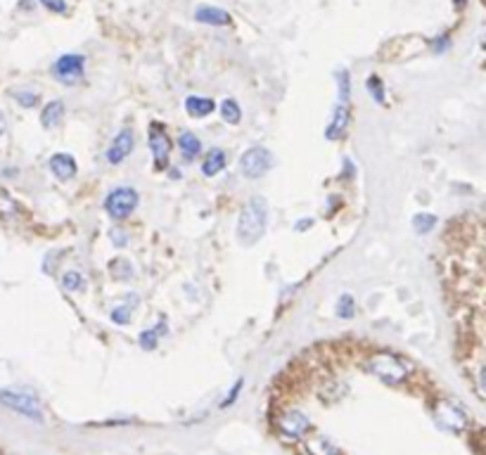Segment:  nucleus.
Listing matches in <instances>:
<instances>
[{
    "mask_svg": "<svg viewBox=\"0 0 486 455\" xmlns=\"http://www.w3.org/2000/svg\"><path fill=\"white\" fill-rule=\"evenodd\" d=\"M50 171H53V176L60 178V181H69V178L76 176V161H74L71 154L60 152L50 159Z\"/></svg>",
    "mask_w": 486,
    "mask_h": 455,
    "instance_id": "obj_10",
    "label": "nucleus"
},
{
    "mask_svg": "<svg viewBox=\"0 0 486 455\" xmlns=\"http://www.w3.org/2000/svg\"><path fill=\"white\" fill-rule=\"evenodd\" d=\"M368 365H370V372H375L385 382H403L410 372L408 365L399 361V358H394L392 354H375L368 361Z\"/></svg>",
    "mask_w": 486,
    "mask_h": 455,
    "instance_id": "obj_2",
    "label": "nucleus"
},
{
    "mask_svg": "<svg viewBox=\"0 0 486 455\" xmlns=\"http://www.w3.org/2000/svg\"><path fill=\"white\" fill-rule=\"evenodd\" d=\"M195 19L202 21V24H211V26H226V24H231V14H228L226 10H221V7H211V5L197 7Z\"/></svg>",
    "mask_w": 486,
    "mask_h": 455,
    "instance_id": "obj_11",
    "label": "nucleus"
},
{
    "mask_svg": "<svg viewBox=\"0 0 486 455\" xmlns=\"http://www.w3.org/2000/svg\"><path fill=\"white\" fill-rule=\"evenodd\" d=\"M150 147H152V154H154V164H157V169H164V164L168 161V152H171V140L164 131H161L159 124L152 126V133H150Z\"/></svg>",
    "mask_w": 486,
    "mask_h": 455,
    "instance_id": "obj_8",
    "label": "nucleus"
},
{
    "mask_svg": "<svg viewBox=\"0 0 486 455\" xmlns=\"http://www.w3.org/2000/svg\"><path fill=\"white\" fill-rule=\"evenodd\" d=\"M14 211H17V204H14L12 199L5 195V192H0V214H3V216H12Z\"/></svg>",
    "mask_w": 486,
    "mask_h": 455,
    "instance_id": "obj_28",
    "label": "nucleus"
},
{
    "mask_svg": "<svg viewBox=\"0 0 486 455\" xmlns=\"http://www.w3.org/2000/svg\"><path fill=\"white\" fill-rule=\"evenodd\" d=\"M337 81H340V102H349V74L340 71Z\"/></svg>",
    "mask_w": 486,
    "mask_h": 455,
    "instance_id": "obj_26",
    "label": "nucleus"
},
{
    "mask_svg": "<svg viewBox=\"0 0 486 455\" xmlns=\"http://www.w3.org/2000/svg\"><path fill=\"white\" fill-rule=\"evenodd\" d=\"M273 166V156H270L268 150H263V147H249V150L242 154L240 159V171L245 178H261L266 171Z\"/></svg>",
    "mask_w": 486,
    "mask_h": 455,
    "instance_id": "obj_4",
    "label": "nucleus"
},
{
    "mask_svg": "<svg viewBox=\"0 0 486 455\" xmlns=\"http://www.w3.org/2000/svg\"><path fill=\"white\" fill-rule=\"evenodd\" d=\"M178 145H181L183 156H186V159H195V156L200 154V150H202L200 138L193 136V133H183V136L178 138Z\"/></svg>",
    "mask_w": 486,
    "mask_h": 455,
    "instance_id": "obj_17",
    "label": "nucleus"
},
{
    "mask_svg": "<svg viewBox=\"0 0 486 455\" xmlns=\"http://www.w3.org/2000/svg\"><path fill=\"white\" fill-rule=\"evenodd\" d=\"M138 199L140 197L133 188H116L114 192H109L105 199V211L112 216V219L121 221L138 206Z\"/></svg>",
    "mask_w": 486,
    "mask_h": 455,
    "instance_id": "obj_3",
    "label": "nucleus"
},
{
    "mask_svg": "<svg viewBox=\"0 0 486 455\" xmlns=\"http://www.w3.org/2000/svg\"><path fill=\"white\" fill-rule=\"evenodd\" d=\"M0 404L17 410V413L31 417V420H43V410L39 406V401L34 396H29V394H21V391H12V389H3L0 391Z\"/></svg>",
    "mask_w": 486,
    "mask_h": 455,
    "instance_id": "obj_5",
    "label": "nucleus"
},
{
    "mask_svg": "<svg viewBox=\"0 0 486 455\" xmlns=\"http://www.w3.org/2000/svg\"><path fill=\"white\" fill-rule=\"evenodd\" d=\"M14 100H17L21 107H36V104H39V95L36 93H14Z\"/></svg>",
    "mask_w": 486,
    "mask_h": 455,
    "instance_id": "obj_27",
    "label": "nucleus"
},
{
    "mask_svg": "<svg viewBox=\"0 0 486 455\" xmlns=\"http://www.w3.org/2000/svg\"><path fill=\"white\" fill-rule=\"evenodd\" d=\"M133 150V131L131 129H123L119 136L114 138V143L109 145L107 150V161L109 164H121L126 156Z\"/></svg>",
    "mask_w": 486,
    "mask_h": 455,
    "instance_id": "obj_9",
    "label": "nucleus"
},
{
    "mask_svg": "<svg viewBox=\"0 0 486 455\" xmlns=\"http://www.w3.org/2000/svg\"><path fill=\"white\" fill-rule=\"evenodd\" d=\"M308 451L311 455H340L335 444H330L325 436H315L313 441H308Z\"/></svg>",
    "mask_w": 486,
    "mask_h": 455,
    "instance_id": "obj_19",
    "label": "nucleus"
},
{
    "mask_svg": "<svg viewBox=\"0 0 486 455\" xmlns=\"http://www.w3.org/2000/svg\"><path fill=\"white\" fill-rule=\"evenodd\" d=\"M353 311H356V306H353V299L349 294H344L340 299V306H337V316L340 318H351Z\"/></svg>",
    "mask_w": 486,
    "mask_h": 455,
    "instance_id": "obj_24",
    "label": "nucleus"
},
{
    "mask_svg": "<svg viewBox=\"0 0 486 455\" xmlns=\"http://www.w3.org/2000/svg\"><path fill=\"white\" fill-rule=\"evenodd\" d=\"M109 275H112L114 280H128L133 278V268L126 259H114L112 264H109Z\"/></svg>",
    "mask_w": 486,
    "mask_h": 455,
    "instance_id": "obj_18",
    "label": "nucleus"
},
{
    "mask_svg": "<svg viewBox=\"0 0 486 455\" xmlns=\"http://www.w3.org/2000/svg\"><path fill=\"white\" fill-rule=\"evenodd\" d=\"M62 114H64V104L60 100H53L50 104H46V109H43L41 114L43 129H55V126L62 121Z\"/></svg>",
    "mask_w": 486,
    "mask_h": 455,
    "instance_id": "obj_16",
    "label": "nucleus"
},
{
    "mask_svg": "<svg viewBox=\"0 0 486 455\" xmlns=\"http://www.w3.org/2000/svg\"><path fill=\"white\" fill-rule=\"evenodd\" d=\"M278 427H280V431H283L285 436L301 439V436H306L308 431H311V422H308L306 415H301V413H297V410H292V413H285L283 417H280Z\"/></svg>",
    "mask_w": 486,
    "mask_h": 455,
    "instance_id": "obj_7",
    "label": "nucleus"
},
{
    "mask_svg": "<svg viewBox=\"0 0 486 455\" xmlns=\"http://www.w3.org/2000/svg\"><path fill=\"white\" fill-rule=\"evenodd\" d=\"M484 3H486V0H484Z\"/></svg>",
    "mask_w": 486,
    "mask_h": 455,
    "instance_id": "obj_34",
    "label": "nucleus"
},
{
    "mask_svg": "<svg viewBox=\"0 0 486 455\" xmlns=\"http://www.w3.org/2000/svg\"><path fill=\"white\" fill-rule=\"evenodd\" d=\"M164 330H166V325L161 323V325L157 327V330L143 332V334H140V346H143V349H154V346H157V334H159V332H164Z\"/></svg>",
    "mask_w": 486,
    "mask_h": 455,
    "instance_id": "obj_21",
    "label": "nucleus"
},
{
    "mask_svg": "<svg viewBox=\"0 0 486 455\" xmlns=\"http://www.w3.org/2000/svg\"><path fill=\"white\" fill-rule=\"evenodd\" d=\"M213 107H216V104H213V100H209V98H200V95H190V98L186 100L188 114H190V116H195V119L211 114Z\"/></svg>",
    "mask_w": 486,
    "mask_h": 455,
    "instance_id": "obj_14",
    "label": "nucleus"
},
{
    "mask_svg": "<svg viewBox=\"0 0 486 455\" xmlns=\"http://www.w3.org/2000/svg\"><path fill=\"white\" fill-rule=\"evenodd\" d=\"M62 285H64V289H71V292H76V289H81V285H83V278H81L76 271H69V273H64Z\"/></svg>",
    "mask_w": 486,
    "mask_h": 455,
    "instance_id": "obj_23",
    "label": "nucleus"
},
{
    "mask_svg": "<svg viewBox=\"0 0 486 455\" xmlns=\"http://www.w3.org/2000/svg\"><path fill=\"white\" fill-rule=\"evenodd\" d=\"M434 223H437V219H434V216H430V214H417V216H413V226L417 228V233H430Z\"/></svg>",
    "mask_w": 486,
    "mask_h": 455,
    "instance_id": "obj_22",
    "label": "nucleus"
},
{
    "mask_svg": "<svg viewBox=\"0 0 486 455\" xmlns=\"http://www.w3.org/2000/svg\"><path fill=\"white\" fill-rule=\"evenodd\" d=\"M437 413H439V420L444 422L446 427H451V429H455V431L465 427V417H462L460 410H458V408H453L451 404H441Z\"/></svg>",
    "mask_w": 486,
    "mask_h": 455,
    "instance_id": "obj_13",
    "label": "nucleus"
},
{
    "mask_svg": "<svg viewBox=\"0 0 486 455\" xmlns=\"http://www.w3.org/2000/svg\"><path fill=\"white\" fill-rule=\"evenodd\" d=\"M223 166H226V152L218 150V147L209 150L207 156H204V161H202L204 176H216L218 171H223Z\"/></svg>",
    "mask_w": 486,
    "mask_h": 455,
    "instance_id": "obj_15",
    "label": "nucleus"
},
{
    "mask_svg": "<svg viewBox=\"0 0 486 455\" xmlns=\"http://www.w3.org/2000/svg\"><path fill=\"white\" fill-rule=\"evenodd\" d=\"M112 318H114V323L126 325V323H128V318H131V311H128V309H114V311H112Z\"/></svg>",
    "mask_w": 486,
    "mask_h": 455,
    "instance_id": "obj_30",
    "label": "nucleus"
},
{
    "mask_svg": "<svg viewBox=\"0 0 486 455\" xmlns=\"http://www.w3.org/2000/svg\"><path fill=\"white\" fill-rule=\"evenodd\" d=\"M41 3H43V7H48V10L55 14L67 12V3H64V0H41Z\"/></svg>",
    "mask_w": 486,
    "mask_h": 455,
    "instance_id": "obj_29",
    "label": "nucleus"
},
{
    "mask_svg": "<svg viewBox=\"0 0 486 455\" xmlns=\"http://www.w3.org/2000/svg\"><path fill=\"white\" fill-rule=\"evenodd\" d=\"M368 91L373 93V98H378V102L385 100V88H382L380 76H370V79H368Z\"/></svg>",
    "mask_w": 486,
    "mask_h": 455,
    "instance_id": "obj_25",
    "label": "nucleus"
},
{
    "mask_svg": "<svg viewBox=\"0 0 486 455\" xmlns=\"http://www.w3.org/2000/svg\"><path fill=\"white\" fill-rule=\"evenodd\" d=\"M349 102H340L337 104V109H335V119H333V124L328 126V138L330 140H335V138H340L344 131H347V124H349Z\"/></svg>",
    "mask_w": 486,
    "mask_h": 455,
    "instance_id": "obj_12",
    "label": "nucleus"
},
{
    "mask_svg": "<svg viewBox=\"0 0 486 455\" xmlns=\"http://www.w3.org/2000/svg\"><path fill=\"white\" fill-rule=\"evenodd\" d=\"M480 386H482V391L486 394V365H484L482 372H480Z\"/></svg>",
    "mask_w": 486,
    "mask_h": 455,
    "instance_id": "obj_31",
    "label": "nucleus"
},
{
    "mask_svg": "<svg viewBox=\"0 0 486 455\" xmlns=\"http://www.w3.org/2000/svg\"><path fill=\"white\" fill-rule=\"evenodd\" d=\"M266 199L263 197H252L249 202L242 206V214L238 219V240L245 244V247H252L261 240L263 228H266Z\"/></svg>",
    "mask_w": 486,
    "mask_h": 455,
    "instance_id": "obj_1",
    "label": "nucleus"
},
{
    "mask_svg": "<svg viewBox=\"0 0 486 455\" xmlns=\"http://www.w3.org/2000/svg\"><path fill=\"white\" fill-rule=\"evenodd\" d=\"M83 66H86L83 55H62L53 64V74L57 81L71 86V84H79L81 76H83Z\"/></svg>",
    "mask_w": 486,
    "mask_h": 455,
    "instance_id": "obj_6",
    "label": "nucleus"
},
{
    "mask_svg": "<svg viewBox=\"0 0 486 455\" xmlns=\"http://www.w3.org/2000/svg\"><path fill=\"white\" fill-rule=\"evenodd\" d=\"M221 116L226 119L228 124H240V119H242V111H240V104L235 102V100H223L221 102Z\"/></svg>",
    "mask_w": 486,
    "mask_h": 455,
    "instance_id": "obj_20",
    "label": "nucleus"
},
{
    "mask_svg": "<svg viewBox=\"0 0 486 455\" xmlns=\"http://www.w3.org/2000/svg\"><path fill=\"white\" fill-rule=\"evenodd\" d=\"M5 129H7V124H5V116L0 114V136H3V133H5Z\"/></svg>",
    "mask_w": 486,
    "mask_h": 455,
    "instance_id": "obj_32",
    "label": "nucleus"
},
{
    "mask_svg": "<svg viewBox=\"0 0 486 455\" xmlns=\"http://www.w3.org/2000/svg\"><path fill=\"white\" fill-rule=\"evenodd\" d=\"M306 226H311V221H301V223H297V230H306Z\"/></svg>",
    "mask_w": 486,
    "mask_h": 455,
    "instance_id": "obj_33",
    "label": "nucleus"
}]
</instances>
